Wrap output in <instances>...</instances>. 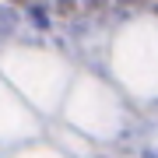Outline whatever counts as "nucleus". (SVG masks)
<instances>
[{"label": "nucleus", "mask_w": 158, "mask_h": 158, "mask_svg": "<svg viewBox=\"0 0 158 158\" xmlns=\"http://www.w3.org/2000/svg\"><path fill=\"white\" fill-rule=\"evenodd\" d=\"M74 7H77V0H56V11L60 14H74Z\"/></svg>", "instance_id": "obj_1"}, {"label": "nucleus", "mask_w": 158, "mask_h": 158, "mask_svg": "<svg viewBox=\"0 0 158 158\" xmlns=\"http://www.w3.org/2000/svg\"><path fill=\"white\" fill-rule=\"evenodd\" d=\"M18 4H21V0H18Z\"/></svg>", "instance_id": "obj_4"}, {"label": "nucleus", "mask_w": 158, "mask_h": 158, "mask_svg": "<svg viewBox=\"0 0 158 158\" xmlns=\"http://www.w3.org/2000/svg\"><path fill=\"white\" fill-rule=\"evenodd\" d=\"M106 4H109V0H85V7H88V11H102Z\"/></svg>", "instance_id": "obj_3"}, {"label": "nucleus", "mask_w": 158, "mask_h": 158, "mask_svg": "<svg viewBox=\"0 0 158 158\" xmlns=\"http://www.w3.org/2000/svg\"><path fill=\"white\" fill-rule=\"evenodd\" d=\"M32 21H35V25H39V28H46V14L39 11V7H32Z\"/></svg>", "instance_id": "obj_2"}]
</instances>
